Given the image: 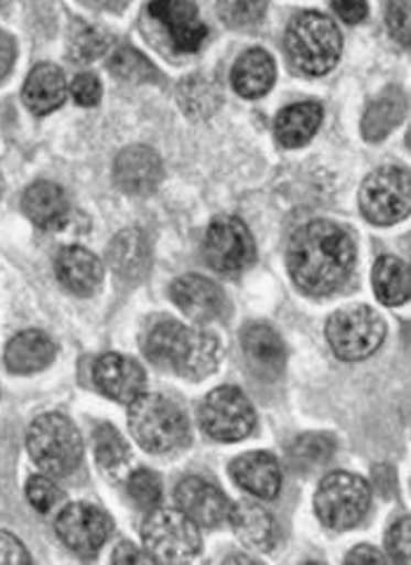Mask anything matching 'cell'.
Here are the masks:
<instances>
[{
	"mask_svg": "<svg viewBox=\"0 0 411 565\" xmlns=\"http://www.w3.org/2000/svg\"><path fill=\"white\" fill-rule=\"evenodd\" d=\"M355 258L353 237L332 221H312L295 230L286 256L293 281L310 296H326L345 285Z\"/></svg>",
	"mask_w": 411,
	"mask_h": 565,
	"instance_id": "cell-1",
	"label": "cell"
},
{
	"mask_svg": "<svg viewBox=\"0 0 411 565\" xmlns=\"http://www.w3.org/2000/svg\"><path fill=\"white\" fill-rule=\"evenodd\" d=\"M144 355L156 367L199 381L218 370L220 341L204 329H190L175 320L156 322L142 343Z\"/></svg>",
	"mask_w": 411,
	"mask_h": 565,
	"instance_id": "cell-2",
	"label": "cell"
},
{
	"mask_svg": "<svg viewBox=\"0 0 411 565\" xmlns=\"http://www.w3.org/2000/svg\"><path fill=\"white\" fill-rule=\"evenodd\" d=\"M340 31L326 14L301 12L286 29L289 60L305 76L332 72L340 57Z\"/></svg>",
	"mask_w": 411,
	"mask_h": 565,
	"instance_id": "cell-3",
	"label": "cell"
},
{
	"mask_svg": "<svg viewBox=\"0 0 411 565\" xmlns=\"http://www.w3.org/2000/svg\"><path fill=\"white\" fill-rule=\"evenodd\" d=\"M128 426L147 452L169 455L190 443V424L183 409L161 395H140L130 403Z\"/></svg>",
	"mask_w": 411,
	"mask_h": 565,
	"instance_id": "cell-4",
	"label": "cell"
},
{
	"mask_svg": "<svg viewBox=\"0 0 411 565\" xmlns=\"http://www.w3.org/2000/svg\"><path fill=\"white\" fill-rule=\"evenodd\" d=\"M26 447L36 467L55 478L74 473L84 461V440L64 414H43L31 424Z\"/></svg>",
	"mask_w": 411,
	"mask_h": 565,
	"instance_id": "cell-5",
	"label": "cell"
},
{
	"mask_svg": "<svg viewBox=\"0 0 411 565\" xmlns=\"http://www.w3.org/2000/svg\"><path fill=\"white\" fill-rule=\"evenodd\" d=\"M371 488L365 478L348 471L328 473L315 494L317 516L326 527L348 530L367 516Z\"/></svg>",
	"mask_w": 411,
	"mask_h": 565,
	"instance_id": "cell-6",
	"label": "cell"
},
{
	"mask_svg": "<svg viewBox=\"0 0 411 565\" xmlns=\"http://www.w3.org/2000/svg\"><path fill=\"white\" fill-rule=\"evenodd\" d=\"M326 339L334 353L345 362H357L374 355L386 339V322L367 306L343 308L326 324Z\"/></svg>",
	"mask_w": 411,
	"mask_h": 565,
	"instance_id": "cell-7",
	"label": "cell"
},
{
	"mask_svg": "<svg viewBox=\"0 0 411 565\" xmlns=\"http://www.w3.org/2000/svg\"><path fill=\"white\" fill-rule=\"evenodd\" d=\"M142 542L156 561H190L202 550V533L187 513L152 509L142 523Z\"/></svg>",
	"mask_w": 411,
	"mask_h": 565,
	"instance_id": "cell-8",
	"label": "cell"
},
{
	"mask_svg": "<svg viewBox=\"0 0 411 565\" xmlns=\"http://www.w3.org/2000/svg\"><path fill=\"white\" fill-rule=\"evenodd\" d=\"M359 206L374 225H394L411 213V175L386 166L371 173L359 190Z\"/></svg>",
	"mask_w": 411,
	"mask_h": 565,
	"instance_id": "cell-9",
	"label": "cell"
},
{
	"mask_svg": "<svg viewBox=\"0 0 411 565\" xmlns=\"http://www.w3.org/2000/svg\"><path fill=\"white\" fill-rule=\"evenodd\" d=\"M199 422L206 436L220 443H237L251 436L256 428V412L239 388L220 386L206 395L199 407Z\"/></svg>",
	"mask_w": 411,
	"mask_h": 565,
	"instance_id": "cell-10",
	"label": "cell"
},
{
	"mask_svg": "<svg viewBox=\"0 0 411 565\" xmlns=\"http://www.w3.org/2000/svg\"><path fill=\"white\" fill-rule=\"evenodd\" d=\"M204 254L213 270L223 275H235L253 263L256 244L249 227L239 218L223 215V218L213 221L206 232Z\"/></svg>",
	"mask_w": 411,
	"mask_h": 565,
	"instance_id": "cell-11",
	"label": "cell"
},
{
	"mask_svg": "<svg viewBox=\"0 0 411 565\" xmlns=\"http://www.w3.org/2000/svg\"><path fill=\"white\" fill-rule=\"evenodd\" d=\"M57 535L78 554H95L111 535V519L93 504H72L60 513Z\"/></svg>",
	"mask_w": 411,
	"mask_h": 565,
	"instance_id": "cell-12",
	"label": "cell"
},
{
	"mask_svg": "<svg viewBox=\"0 0 411 565\" xmlns=\"http://www.w3.org/2000/svg\"><path fill=\"white\" fill-rule=\"evenodd\" d=\"M147 12L166 29L171 43L180 53H194L208 36V29L199 20V10L192 0H152Z\"/></svg>",
	"mask_w": 411,
	"mask_h": 565,
	"instance_id": "cell-13",
	"label": "cell"
},
{
	"mask_svg": "<svg viewBox=\"0 0 411 565\" xmlns=\"http://www.w3.org/2000/svg\"><path fill=\"white\" fill-rule=\"evenodd\" d=\"M93 379L107 397L126 405L138 401L144 391V370L133 358L121 353H105L97 358Z\"/></svg>",
	"mask_w": 411,
	"mask_h": 565,
	"instance_id": "cell-14",
	"label": "cell"
},
{
	"mask_svg": "<svg viewBox=\"0 0 411 565\" xmlns=\"http://www.w3.org/2000/svg\"><path fill=\"white\" fill-rule=\"evenodd\" d=\"M173 303L194 322H213L225 315L227 298L223 289L202 275H185L171 285Z\"/></svg>",
	"mask_w": 411,
	"mask_h": 565,
	"instance_id": "cell-15",
	"label": "cell"
},
{
	"mask_svg": "<svg viewBox=\"0 0 411 565\" xmlns=\"http://www.w3.org/2000/svg\"><path fill=\"white\" fill-rule=\"evenodd\" d=\"M175 502L180 511L202 527H218L229 521V500L216 488L206 483L204 478H185L180 480L175 490Z\"/></svg>",
	"mask_w": 411,
	"mask_h": 565,
	"instance_id": "cell-16",
	"label": "cell"
},
{
	"mask_svg": "<svg viewBox=\"0 0 411 565\" xmlns=\"http://www.w3.org/2000/svg\"><path fill=\"white\" fill-rule=\"evenodd\" d=\"M163 178V166L154 149L136 145L128 147L113 161V180L119 190L133 196L152 194Z\"/></svg>",
	"mask_w": 411,
	"mask_h": 565,
	"instance_id": "cell-17",
	"label": "cell"
},
{
	"mask_svg": "<svg viewBox=\"0 0 411 565\" xmlns=\"http://www.w3.org/2000/svg\"><path fill=\"white\" fill-rule=\"evenodd\" d=\"M241 348L246 362L256 376L277 379L284 372L286 351L282 337L268 324H249L241 331Z\"/></svg>",
	"mask_w": 411,
	"mask_h": 565,
	"instance_id": "cell-18",
	"label": "cell"
},
{
	"mask_svg": "<svg viewBox=\"0 0 411 565\" xmlns=\"http://www.w3.org/2000/svg\"><path fill=\"white\" fill-rule=\"evenodd\" d=\"M229 473L239 488L258 500H277V494L282 492V467L270 452H249L235 459Z\"/></svg>",
	"mask_w": 411,
	"mask_h": 565,
	"instance_id": "cell-19",
	"label": "cell"
},
{
	"mask_svg": "<svg viewBox=\"0 0 411 565\" xmlns=\"http://www.w3.org/2000/svg\"><path fill=\"white\" fill-rule=\"evenodd\" d=\"M57 277L76 296H90L102 281V263L95 254H90L84 246H64L57 263H55Z\"/></svg>",
	"mask_w": 411,
	"mask_h": 565,
	"instance_id": "cell-20",
	"label": "cell"
},
{
	"mask_svg": "<svg viewBox=\"0 0 411 565\" xmlns=\"http://www.w3.org/2000/svg\"><path fill=\"white\" fill-rule=\"evenodd\" d=\"M57 348L39 329L22 331L6 348V364L12 374H36L55 360Z\"/></svg>",
	"mask_w": 411,
	"mask_h": 565,
	"instance_id": "cell-21",
	"label": "cell"
},
{
	"mask_svg": "<svg viewBox=\"0 0 411 565\" xmlns=\"http://www.w3.org/2000/svg\"><path fill=\"white\" fill-rule=\"evenodd\" d=\"M24 105L34 114H51L67 99V78L55 64H39L24 83Z\"/></svg>",
	"mask_w": 411,
	"mask_h": 565,
	"instance_id": "cell-22",
	"label": "cell"
},
{
	"mask_svg": "<svg viewBox=\"0 0 411 565\" xmlns=\"http://www.w3.org/2000/svg\"><path fill=\"white\" fill-rule=\"evenodd\" d=\"M22 209L39 227L57 230L69 218V202L67 194L55 182H34L22 199Z\"/></svg>",
	"mask_w": 411,
	"mask_h": 565,
	"instance_id": "cell-23",
	"label": "cell"
},
{
	"mask_svg": "<svg viewBox=\"0 0 411 565\" xmlns=\"http://www.w3.org/2000/svg\"><path fill=\"white\" fill-rule=\"evenodd\" d=\"M229 525L235 535L260 552H270L277 542V523L268 509L256 502H239L229 511Z\"/></svg>",
	"mask_w": 411,
	"mask_h": 565,
	"instance_id": "cell-24",
	"label": "cell"
},
{
	"mask_svg": "<svg viewBox=\"0 0 411 565\" xmlns=\"http://www.w3.org/2000/svg\"><path fill=\"white\" fill-rule=\"evenodd\" d=\"M277 66L266 50L253 47L244 53L232 70V86L241 97H262L274 86Z\"/></svg>",
	"mask_w": 411,
	"mask_h": 565,
	"instance_id": "cell-25",
	"label": "cell"
},
{
	"mask_svg": "<svg viewBox=\"0 0 411 565\" xmlns=\"http://www.w3.org/2000/svg\"><path fill=\"white\" fill-rule=\"evenodd\" d=\"M407 114V97L402 88H386L381 97H376L367 107L365 119H361V136L369 142L386 140L392 128H398Z\"/></svg>",
	"mask_w": 411,
	"mask_h": 565,
	"instance_id": "cell-26",
	"label": "cell"
},
{
	"mask_svg": "<svg viewBox=\"0 0 411 565\" xmlns=\"http://www.w3.org/2000/svg\"><path fill=\"white\" fill-rule=\"evenodd\" d=\"M322 126V107L317 103H299L279 111L274 136L284 147L307 145Z\"/></svg>",
	"mask_w": 411,
	"mask_h": 565,
	"instance_id": "cell-27",
	"label": "cell"
},
{
	"mask_svg": "<svg viewBox=\"0 0 411 565\" xmlns=\"http://www.w3.org/2000/svg\"><path fill=\"white\" fill-rule=\"evenodd\" d=\"M109 263L123 279H142L150 270V242L140 230H123L109 246Z\"/></svg>",
	"mask_w": 411,
	"mask_h": 565,
	"instance_id": "cell-28",
	"label": "cell"
},
{
	"mask_svg": "<svg viewBox=\"0 0 411 565\" xmlns=\"http://www.w3.org/2000/svg\"><path fill=\"white\" fill-rule=\"evenodd\" d=\"M374 294L386 306H402L411 298V270L394 256H381L374 265Z\"/></svg>",
	"mask_w": 411,
	"mask_h": 565,
	"instance_id": "cell-29",
	"label": "cell"
},
{
	"mask_svg": "<svg viewBox=\"0 0 411 565\" xmlns=\"http://www.w3.org/2000/svg\"><path fill=\"white\" fill-rule=\"evenodd\" d=\"M177 103L192 119H208L220 109L223 95L213 81L194 74L177 86Z\"/></svg>",
	"mask_w": 411,
	"mask_h": 565,
	"instance_id": "cell-30",
	"label": "cell"
},
{
	"mask_svg": "<svg viewBox=\"0 0 411 565\" xmlns=\"http://www.w3.org/2000/svg\"><path fill=\"white\" fill-rule=\"evenodd\" d=\"M336 450V443L326 434H305L289 447V463L301 473H312L328 463Z\"/></svg>",
	"mask_w": 411,
	"mask_h": 565,
	"instance_id": "cell-31",
	"label": "cell"
},
{
	"mask_svg": "<svg viewBox=\"0 0 411 565\" xmlns=\"http://www.w3.org/2000/svg\"><path fill=\"white\" fill-rule=\"evenodd\" d=\"M95 455L100 469L109 476H119L128 467L130 459L128 443L119 436V430L109 424L97 426L95 430Z\"/></svg>",
	"mask_w": 411,
	"mask_h": 565,
	"instance_id": "cell-32",
	"label": "cell"
},
{
	"mask_svg": "<svg viewBox=\"0 0 411 565\" xmlns=\"http://www.w3.org/2000/svg\"><path fill=\"white\" fill-rule=\"evenodd\" d=\"M109 36L100 26H90L86 22H74L69 33V60L76 64H90L107 53Z\"/></svg>",
	"mask_w": 411,
	"mask_h": 565,
	"instance_id": "cell-33",
	"label": "cell"
},
{
	"mask_svg": "<svg viewBox=\"0 0 411 565\" xmlns=\"http://www.w3.org/2000/svg\"><path fill=\"white\" fill-rule=\"evenodd\" d=\"M109 70L121 81H130V83L159 81V72L154 70V64L133 47H119L117 53L109 57Z\"/></svg>",
	"mask_w": 411,
	"mask_h": 565,
	"instance_id": "cell-34",
	"label": "cell"
},
{
	"mask_svg": "<svg viewBox=\"0 0 411 565\" xmlns=\"http://www.w3.org/2000/svg\"><path fill=\"white\" fill-rule=\"evenodd\" d=\"M268 10V0H218V17L232 29L253 26Z\"/></svg>",
	"mask_w": 411,
	"mask_h": 565,
	"instance_id": "cell-35",
	"label": "cell"
},
{
	"mask_svg": "<svg viewBox=\"0 0 411 565\" xmlns=\"http://www.w3.org/2000/svg\"><path fill=\"white\" fill-rule=\"evenodd\" d=\"M128 494L142 511H152L161 502V480L150 469H138L128 478Z\"/></svg>",
	"mask_w": 411,
	"mask_h": 565,
	"instance_id": "cell-36",
	"label": "cell"
},
{
	"mask_svg": "<svg viewBox=\"0 0 411 565\" xmlns=\"http://www.w3.org/2000/svg\"><path fill=\"white\" fill-rule=\"evenodd\" d=\"M26 500L41 513H47L62 502V492L51 478L34 476V478H29V483H26Z\"/></svg>",
	"mask_w": 411,
	"mask_h": 565,
	"instance_id": "cell-37",
	"label": "cell"
},
{
	"mask_svg": "<svg viewBox=\"0 0 411 565\" xmlns=\"http://www.w3.org/2000/svg\"><path fill=\"white\" fill-rule=\"evenodd\" d=\"M386 24L394 41L411 47V0H390Z\"/></svg>",
	"mask_w": 411,
	"mask_h": 565,
	"instance_id": "cell-38",
	"label": "cell"
},
{
	"mask_svg": "<svg viewBox=\"0 0 411 565\" xmlns=\"http://www.w3.org/2000/svg\"><path fill=\"white\" fill-rule=\"evenodd\" d=\"M386 546H388L390 561L411 563V519L409 516L390 525L386 535Z\"/></svg>",
	"mask_w": 411,
	"mask_h": 565,
	"instance_id": "cell-39",
	"label": "cell"
},
{
	"mask_svg": "<svg viewBox=\"0 0 411 565\" xmlns=\"http://www.w3.org/2000/svg\"><path fill=\"white\" fill-rule=\"evenodd\" d=\"M72 95L80 107H95L102 97V83L95 74H78L72 83Z\"/></svg>",
	"mask_w": 411,
	"mask_h": 565,
	"instance_id": "cell-40",
	"label": "cell"
},
{
	"mask_svg": "<svg viewBox=\"0 0 411 565\" xmlns=\"http://www.w3.org/2000/svg\"><path fill=\"white\" fill-rule=\"evenodd\" d=\"M31 556L24 550V544L6 533V530H0V565H29Z\"/></svg>",
	"mask_w": 411,
	"mask_h": 565,
	"instance_id": "cell-41",
	"label": "cell"
},
{
	"mask_svg": "<svg viewBox=\"0 0 411 565\" xmlns=\"http://www.w3.org/2000/svg\"><path fill=\"white\" fill-rule=\"evenodd\" d=\"M334 12L345 24H359L365 22L369 8L367 0H334Z\"/></svg>",
	"mask_w": 411,
	"mask_h": 565,
	"instance_id": "cell-42",
	"label": "cell"
},
{
	"mask_svg": "<svg viewBox=\"0 0 411 565\" xmlns=\"http://www.w3.org/2000/svg\"><path fill=\"white\" fill-rule=\"evenodd\" d=\"M14 57H18V47H14L12 36L6 31H0V76H6L12 70Z\"/></svg>",
	"mask_w": 411,
	"mask_h": 565,
	"instance_id": "cell-43",
	"label": "cell"
},
{
	"mask_svg": "<svg viewBox=\"0 0 411 565\" xmlns=\"http://www.w3.org/2000/svg\"><path fill=\"white\" fill-rule=\"evenodd\" d=\"M111 561L113 563H154L156 558L150 552L142 554L133 544H119V550L113 552Z\"/></svg>",
	"mask_w": 411,
	"mask_h": 565,
	"instance_id": "cell-44",
	"label": "cell"
},
{
	"mask_svg": "<svg viewBox=\"0 0 411 565\" xmlns=\"http://www.w3.org/2000/svg\"><path fill=\"white\" fill-rule=\"evenodd\" d=\"M374 483H376V490L381 492L383 497H390L394 492V473L390 467H376L374 469Z\"/></svg>",
	"mask_w": 411,
	"mask_h": 565,
	"instance_id": "cell-45",
	"label": "cell"
},
{
	"mask_svg": "<svg viewBox=\"0 0 411 565\" xmlns=\"http://www.w3.org/2000/svg\"><path fill=\"white\" fill-rule=\"evenodd\" d=\"M345 561L348 563H386L388 558L381 552H376L374 546L365 544V546H357V550L350 552Z\"/></svg>",
	"mask_w": 411,
	"mask_h": 565,
	"instance_id": "cell-46",
	"label": "cell"
},
{
	"mask_svg": "<svg viewBox=\"0 0 411 565\" xmlns=\"http://www.w3.org/2000/svg\"><path fill=\"white\" fill-rule=\"evenodd\" d=\"M80 3L90 6V8H97V10H111V12H117V10H123V8H126L128 0H80Z\"/></svg>",
	"mask_w": 411,
	"mask_h": 565,
	"instance_id": "cell-47",
	"label": "cell"
},
{
	"mask_svg": "<svg viewBox=\"0 0 411 565\" xmlns=\"http://www.w3.org/2000/svg\"><path fill=\"white\" fill-rule=\"evenodd\" d=\"M404 341H407L409 351H411V324H407V327H404Z\"/></svg>",
	"mask_w": 411,
	"mask_h": 565,
	"instance_id": "cell-48",
	"label": "cell"
},
{
	"mask_svg": "<svg viewBox=\"0 0 411 565\" xmlns=\"http://www.w3.org/2000/svg\"><path fill=\"white\" fill-rule=\"evenodd\" d=\"M407 145H409V149H411V128H409V132H407Z\"/></svg>",
	"mask_w": 411,
	"mask_h": 565,
	"instance_id": "cell-49",
	"label": "cell"
}]
</instances>
